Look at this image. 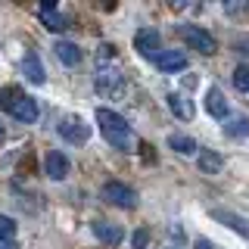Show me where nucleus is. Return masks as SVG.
I'll return each instance as SVG.
<instances>
[{"label": "nucleus", "mask_w": 249, "mask_h": 249, "mask_svg": "<svg viewBox=\"0 0 249 249\" xmlns=\"http://www.w3.org/2000/svg\"><path fill=\"white\" fill-rule=\"evenodd\" d=\"M53 53H56V59L62 66H78L81 62V47L72 44V41H56L53 44Z\"/></svg>", "instance_id": "12"}, {"label": "nucleus", "mask_w": 249, "mask_h": 249, "mask_svg": "<svg viewBox=\"0 0 249 249\" xmlns=\"http://www.w3.org/2000/svg\"><path fill=\"white\" fill-rule=\"evenodd\" d=\"M168 146H171L175 153H181V156H193V153H199L196 140L187 137V134H171V137H168Z\"/></svg>", "instance_id": "17"}, {"label": "nucleus", "mask_w": 249, "mask_h": 249, "mask_svg": "<svg viewBox=\"0 0 249 249\" xmlns=\"http://www.w3.org/2000/svg\"><path fill=\"white\" fill-rule=\"evenodd\" d=\"M224 134H228V137H246L249 134V119H246V115L231 119L228 124H224Z\"/></svg>", "instance_id": "20"}, {"label": "nucleus", "mask_w": 249, "mask_h": 249, "mask_svg": "<svg viewBox=\"0 0 249 249\" xmlns=\"http://www.w3.org/2000/svg\"><path fill=\"white\" fill-rule=\"evenodd\" d=\"M112 56H115V47H112V44H100L97 59H100V62H106V59H112Z\"/></svg>", "instance_id": "23"}, {"label": "nucleus", "mask_w": 249, "mask_h": 249, "mask_svg": "<svg viewBox=\"0 0 249 249\" xmlns=\"http://www.w3.org/2000/svg\"><path fill=\"white\" fill-rule=\"evenodd\" d=\"M193 249H212V243H209V240H206V237H199V240H196V243H193Z\"/></svg>", "instance_id": "25"}, {"label": "nucleus", "mask_w": 249, "mask_h": 249, "mask_svg": "<svg viewBox=\"0 0 249 249\" xmlns=\"http://www.w3.org/2000/svg\"><path fill=\"white\" fill-rule=\"evenodd\" d=\"M97 124H100V134L106 137L109 146H115V150L122 153H134L137 140H134V131H131V124L122 119L119 112H112V109H97Z\"/></svg>", "instance_id": "1"}, {"label": "nucleus", "mask_w": 249, "mask_h": 249, "mask_svg": "<svg viewBox=\"0 0 249 249\" xmlns=\"http://www.w3.org/2000/svg\"><path fill=\"white\" fill-rule=\"evenodd\" d=\"M22 75H25L31 84H44L47 81L44 62L37 59V53H25V59H22Z\"/></svg>", "instance_id": "10"}, {"label": "nucleus", "mask_w": 249, "mask_h": 249, "mask_svg": "<svg viewBox=\"0 0 249 249\" xmlns=\"http://www.w3.org/2000/svg\"><path fill=\"white\" fill-rule=\"evenodd\" d=\"M59 137L62 140H69V143H88V137H90V124L81 119V115H66V119H59Z\"/></svg>", "instance_id": "3"}, {"label": "nucleus", "mask_w": 249, "mask_h": 249, "mask_svg": "<svg viewBox=\"0 0 249 249\" xmlns=\"http://www.w3.org/2000/svg\"><path fill=\"white\" fill-rule=\"evenodd\" d=\"M103 199L109 206H119V209H137V193L122 181H109L103 187Z\"/></svg>", "instance_id": "5"}, {"label": "nucleus", "mask_w": 249, "mask_h": 249, "mask_svg": "<svg viewBox=\"0 0 249 249\" xmlns=\"http://www.w3.org/2000/svg\"><path fill=\"white\" fill-rule=\"evenodd\" d=\"M41 22H44L47 31H62V28H69V19H66V16H59L56 10H41Z\"/></svg>", "instance_id": "19"}, {"label": "nucleus", "mask_w": 249, "mask_h": 249, "mask_svg": "<svg viewBox=\"0 0 249 249\" xmlns=\"http://www.w3.org/2000/svg\"><path fill=\"white\" fill-rule=\"evenodd\" d=\"M69 168H72V162H69L66 153L50 150V153L44 156V171H47V178H50V181H66V178H69Z\"/></svg>", "instance_id": "7"}, {"label": "nucleus", "mask_w": 249, "mask_h": 249, "mask_svg": "<svg viewBox=\"0 0 249 249\" xmlns=\"http://www.w3.org/2000/svg\"><path fill=\"white\" fill-rule=\"evenodd\" d=\"M181 37L190 44V50H199L202 56H212V53L218 50V47H215V37L209 35L206 28H199V25H181Z\"/></svg>", "instance_id": "4"}, {"label": "nucleus", "mask_w": 249, "mask_h": 249, "mask_svg": "<svg viewBox=\"0 0 249 249\" xmlns=\"http://www.w3.org/2000/svg\"><path fill=\"white\" fill-rule=\"evenodd\" d=\"M22 97H25V93H22V88H16V84L0 88V109H3V112H13V106L19 103Z\"/></svg>", "instance_id": "18"}, {"label": "nucleus", "mask_w": 249, "mask_h": 249, "mask_svg": "<svg viewBox=\"0 0 249 249\" xmlns=\"http://www.w3.org/2000/svg\"><path fill=\"white\" fill-rule=\"evenodd\" d=\"M168 109L178 115L181 122H190L193 115H196V109H193V103L184 97V93H168Z\"/></svg>", "instance_id": "15"}, {"label": "nucleus", "mask_w": 249, "mask_h": 249, "mask_svg": "<svg viewBox=\"0 0 249 249\" xmlns=\"http://www.w3.org/2000/svg\"><path fill=\"white\" fill-rule=\"evenodd\" d=\"M233 88H237L240 93L249 90V66H237V69H233Z\"/></svg>", "instance_id": "21"}, {"label": "nucleus", "mask_w": 249, "mask_h": 249, "mask_svg": "<svg viewBox=\"0 0 249 249\" xmlns=\"http://www.w3.org/2000/svg\"><path fill=\"white\" fill-rule=\"evenodd\" d=\"M206 112L212 119H228V100H224V93L218 88H209L206 93Z\"/></svg>", "instance_id": "13"}, {"label": "nucleus", "mask_w": 249, "mask_h": 249, "mask_svg": "<svg viewBox=\"0 0 249 249\" xmlns=\"http://www.w3.org/2000/svg\"><path fill=\"white\" fill-rule=\"evenodd\" d=\"M16 237V221L10 215H0V240H13Z\"/></svg>", "instance_id": "22"}, {"label": "nucleus", "mask_w": 249, "mask_h": 249, "mask_svg": "<svg viewBox=\"0 0 249 249\" xmlns=\"http://www.w3.org/2000/svg\"><path fill=\"white\" fill-rule=\"evenodd\" d=\"M10 115H13L16 122H22V124L37 122V103H35V97H28V93H25V97H22L19 103L13 106V112H10Z\"/></svg>", "instance_id": "11"}, {"label": "nucleus", "mask_w": 249, "mask_h": 249, "mask_svg": "<svg viewBox=\"0 0 249 249\" xmlns=\"http://www.w3.org/2000/svg\"><path fill=\"white\" fill-rule=\"evenodd\" d=\"M196 162H199V171H202V175H218V171L224 168V159L215 150H199V159Z\"/></svg>", "instance_id": "16"}, {"label": "nucleus", "mask_w": 249, "mask_h": 249, "mask_svg": "<svg viewBox=\"0 0 249 249\" xmlns=\"http://www.w3.org/2000/svg\"><path fill=\"white\" fill-rule=\"evenodd\" d=\"M134 47H137L140 56H146V59H153V62L162 56V37H159V31H156V28H140L137 35H134Z\"/></svg>", "instance_id": "6"}, {"label": "nucleus", "mask_w": 249, "mask_h": 249, "mask_svg": "<svg viewBox=\"0 0 249 249\" xmlns=\"http://www.w3.org/2000/svg\"><path fill=\"white\" fill-rule=\"evenodd\" d=\"M0 249H19V246H16V240H0Z\"/></svg>", "instance_id": "26"}, {"label": "nucleus", "mask_w": 249, "mask_h": 249, "mask_svg": "<svg viewBox=\"0 0 249 249\" xmlns=\"http://www.w3.org/2000/svg\"><path fill=\"white\" fill-rule=\"evenodd\" d=\"M146 240H150V233H146V231H137V233H134V249H143Z\"/></svg>", "instance_id": "24"}, {"label": "nucleus", "mask_w": 249, "mask_h": 249, "mask_svg": "<svg viewBox=\"0 0 249 249\" xmlns=\"http://www.w3.org/2000/svg\"><path fill=\"white\" fill-rule=\"evenodd\" d=\"M93 88H97V93L115 100V97H122V93H124V75L115 66H100L97 69V78H93Z\"/></svg>", "instance_id": "2"}, {"label": "nucleus", "mask_w": 249, "mask_h": 249, "mask_svg": "<svg viewBox=\"0 0 249 249\" xmlns=\"http://www.w3.org/2000/svg\"><path fill=\"white\" fill-rule=\"evenodd\" d=\"M212 218H215V221H221V224H228L231 231H237L240 237L249 240V221H246V218H240L237 212H231V209H212Z\"/></svg>", "instance_id": "8"}, {"label": "nucleus", "mask_w": 249, "mask_h": 249, "mask_svg": "<svg viewBox=\"0 0 249 249\" xmlns=\"http://www.w3.org/2000/svg\"><path fill=\"white\" fill-rule=\"evenodd\" d=\"M156 66H159L162 72H168V75L171 72H184V69H187V56L181 50H165L159 59H156Z\"/></svg>", "instance_id": "14"}, {"label": "nucleus", "mask_w": 249, "mask_h": 249, "mask_svg": "<svg viewBox=\"0 0 249 249\" xmlns=\"http://www.w3.org/2000/svg\"><path fill=\"white\" fill-rule=\"evenodd\" d=\"M3 137H6V131H3V124H0V143H3Z\"/></svg>", "instance_id": "27"}, {"label": "nucleus", "mask_w": 249, "mask_h": 249, "mask_svg": "<svg viewBox=\"0 0 249 249\" xmlns=\"http://www.w3.org/2000/svg\"><path fill=\"white\" fill-rule=\"evenodd\" d=\"M93 237H97L100 243H106V246H119L124 240V231L119 224H109V221H93Z\"/></svg>", "instance_id": "9"}]
</instances>
